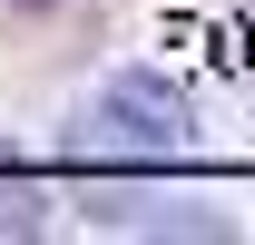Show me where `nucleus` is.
Here are the masks:
<instances>
[{
	"label": "nucleus",
	"instance_id": "obj_1",
	"mask_svg": "<svg viewBox=\"0 0 255 245\" xmlns=\"http://www.w3.org/2000/svg\"><path fill=\"white\" fill-rule=\"evenodd\" d=\"M177 147H187V98L167 79H147V69L108 79L89 98V118H79V157L89 167H167Z\"/></svg>",
	"mask_w": 255,
	"mask_h": 245
},
{
	"label": "nucleus",
	"instance_id": "obj_2",
	"mask_svg": "<svg viewBox=\"0 0 255 245\" xmlns=\"http://www.w3.org/2000/svg\"><path fill=\"white\" fill-rule=\"evenodd\" d=\"M0 236H39V196L20 177H0Z\"/></svg>",
	"mask_w": 255,
	"mask_h": 245
},
{
	"label": "nucleus",
	"instance_id": "obj_3",
	"mask_svg": "<svg viewBox=\"0 0 255 245\" xmlns=\"http://www.w3.org/2000/svg\"><path fill=\"white\" fill-rule=\"evenodd\" d=\"M20 10H49V0H20Z\"/></svg>",
	"mask_w": 255,
	"mask_h": 245
}]
</instances>
